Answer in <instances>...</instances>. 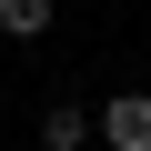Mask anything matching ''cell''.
<instances>
[{"label": "cell", "mask_w": 151, "mask_h": 151, "mask_svg": "<svg viewBox=\"0 0 151 151\" xmlns=\"http://www.w3.org/2000/svg\"><path fill=\"white\" fill-rule=\"evenodd\" d=\"M91 121H101V141H111V151H151V91H111Z\"/></svg>", "instance_id": "6da1fadb"}, {"label": "cell", "mask_w": 151, "mask_h": 151, "mask_svg": "<svg viewBox=\"0 0 151 151\" xmlns=\"http://www.w3.org/2000/svg\"><path fill=\"white\" fill-rule=\"evenodd\" d=\"M91 131H101V121H91V101H50V111H40V151H81Z\"/></svg>", "instance_id": "7a4b0ae2"}, {"label": "cell", "mask_w": 151, "mask_h": 151, "mask_svg": "<svg viewBox=\"0 0 151 151\" xmlns=\"http://www.w3.org/2000/svg\"><path fill=\"white\" fill-rule=\"evenodd\" d=\"M60 20V0H0V40H40Z\"/></svg>", "instance_id": "3957f363"}]
</instances>
